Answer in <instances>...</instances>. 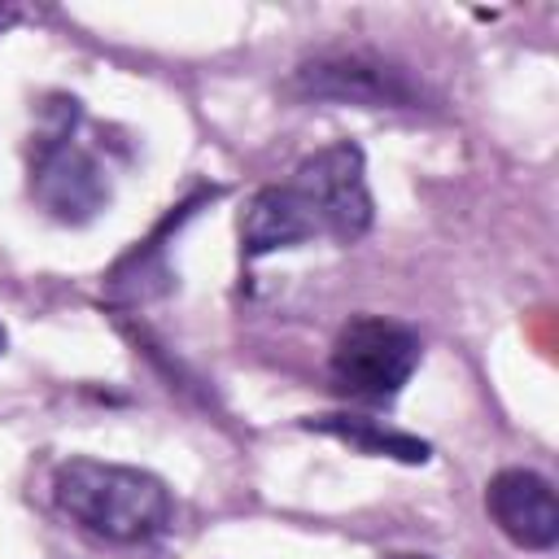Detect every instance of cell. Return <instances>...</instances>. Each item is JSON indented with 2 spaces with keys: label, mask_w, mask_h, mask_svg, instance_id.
Segmentation results:
<instances>
[{
  "label": "cell",
  "mask_w": 559,
  "mask_h": 559,
  "mask_svg": "<svg viewBox=\"0 0 559 559\" xmlns=\"http://www.w3.org/2000/svg\"><path fill=\"white\" fill-rule=\"evenodd\" d=\"M485 511L524 550H550L559 542V502L546 476L507 467L485 485Z\"/></svg>",
  "instance_id": "8992f818"
},
{
  "label": "cell",
  "mask_w": 559,
  "mask_h": 559,
  "mask_svg": "<svg viewBox=\"0 0 559 559\" xmlns=\"http://www.w3.org/2000/svg\"><path fill=\"white\" fill-rule=\"evenodd\" d=\"M297 92L314 96V100H349V105H367V109L415 105L411 79L367 52H328V57L306 61L297 70Z\"/></svg>",
  "instance_id": "5b68a950"
},
{
  "label": "cell",
  "mask_w": 559,
  "mask_h": 559,
  "mask_svg": "<svg viewBox=\"0 0 559 559\" xmlns=\"http://www.w3.org/2000/svg\"><path fill=\"white\" fill-rule=\"evenodd\" d=\"M306 428L341 437L358 454H380V459H397V463H428V454H432L428 441H419L411 432H397V428H384V424L362 419V415H310Z\"/></svg>",
  "instance_id": "ba28073f"
},
{
  "label": "cell",
  "mask_w": 559,
  "mask_h": 559,
  "mask_svg": "<svg viewBox=\"0 0 559 559\" xmlns=\"http://www.w3.org/2000/svg\"><path fill=\"white\" fill-rule=\"evenodd\" d=\"M301 205L310 210L319 236H332L341 245L358 240L371 227V192H367V170L358 144L341 140L306 157L288 183Z\"/></svg>",
  "instance_id": "3957f363"
},
{
  "label": "cell",
  "mask_w": 559,
  "mask_h": 559,
  "mask_svg": "<svg viewBox=\"0 0 559 559\" xmlns=\"http://www.w3.org/2000/svg\"><path fill=\"white\" fill-rule=\"evenodd\" d=\"M74 100H66V114L57 127H48L35 140V157H31V192L35 201L61 218V223H87L105 201H109V183L105 170L96 166V157L87 148L74 144L70 127H74Z\"/></svg>",
  "instance_id": "277c9868"
},
{
  "label": "cell",
  "mask_w": 559,
  "mask_h": 559,
  "mask_svg": "<svg viewBox=\"0 0 559 559\" xmlns=\"http://www.w3.org/2000/svg\"><path fill=\"white\" fill-rule=\"evenodd\" d=\"M389 559H428V555H389Z\"/></svg>",
  "instance_id": "30bf717a"
},
{
  "label": "cell",
  "mask_w": 559,
  "mask_h": 559,
  "mask_svg": "<svg viewBox=\"0 0 559 559\" xmlns=\"http://www.w3.org/2000/svg\"><path fill=\"white\" fill-rule=\"evenodd\" d=\"M319 227L310 218V210L301 205V197L284 183V188H262L245 218H240V245H245V258H262V253H275V249H297L306 240H314Z\"/></svg>",
  "instance_id": "52a82bcc"
},
{
  "label": "cell",
  "mask_w": 559,
  "mask_h": 559,
  "mask_svg": "<svg viewBox=\"0 0 559 559\" xmlns=\"http://www.w3.org/2000/svg\"><path fill=\"white\" fill-rule=\"evenodd\" d=\"M0 354H4V328H0Z\"/></svg>",
  "instance_id": "8fae6325"
},
{
  "label": "cell",
  "mask_w": 559,
  "mask_h": 559,
  "mask_svg": "<svg viewBox=\"0 0 559 559\" xmlns=\"http://www.w3.org/2000/svg\"><path fill=\"white\" fill-rule=\"evenodd\" d=\"M9 22H13V13H4V9H0V26H9Z\"/></svg>",
  "instance_id": "9c48e42d"
},
{
  "label": "cell",
  "mask_w": 559,
  "mask_h": 559,
  "mask_svg": "<svg viewBox=\"0 0 559 559\" xmlns=\"http://www.w3.org/2000/svg\"><path fill=\"white\" fill-rule=\"evenodd\" d=\"M52 498L74 524L118 546L153 542L157 533H166L175 511L157 476L122 463H100V459L61 463L52 476Z\"/></svg>",
  "instance_id": "6da1fadb"
},
{
  "label": "cell",
  "mask_w": 559,
  "mask_h": 559,
  "mask_svg": "<svg viewBox=\"0 0 559 559\" xmlns=\"http://www.w3.org/2000/svg\"><path fill=\"white\" fill-rule=\"evenodd\" d=\"M419 367V336L393 319H349L332 345V384L358 402H393Z\"/></svg>",
  "instance_id": "7a4b0ae2"
}]
</instances>
